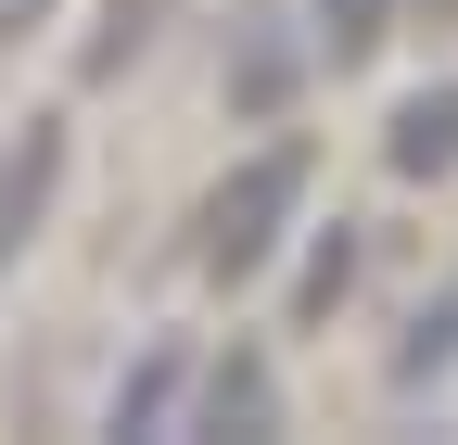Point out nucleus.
Instances as JSON below:
<instances>
[{"instance_id": "nucleus-1", "label": "nucleus", "mask_w": 458, "mask_h": 445, "mask_svg": "<svg viewBox=\"0 0 458 445\" xmlns=\"http://www.w3.org/2000/svg\"><path fill=\"white\" fill-rule=\"evenodd\" d=\"M293 204H306V153L280 140V153H255L242 179L204 204V267H216V281H255V267L280 255V216H293Z\"/></svg>"}, {"instance_id": "nucleus-2", "label": "nucleus", "mask_w": 458, "mask_h": 445, "mask_svg": "<svg viewBox=\"0 0 458 445\" xmlns=\"http://www.w3.org/2000/svg\"><path fill=\"white\" fill-rule=\"evenodd\" d=\"M51 179H64V128H26L13 153H0V281H13V255H26V230H38V204H51Z\"/></svg>"}, {"instance_id": "nucleus-3", "label": "nucleus", "mask_w": 458, "mask_h": 445, "mask_svg": "<svg viewBox=\"0 0 458 445\" xmlns=\"http://www.w3.org/2000/svg\"><path fill=\"white\" fill-rule=\"evenodd\" d=\"M382 153H394V179H458V89H420Z\"/></svg>"}, {"instance_id": "nucleus-4", "label": "nucleus", "mask_w": 458, "mask_h": 445, "mask_svg": "<svg viewBox=\"0 0 458 445\" xmlns=\"http://www.w3.org/2000/svg\"><path fill=\"white\" fill-rule=\"evenodd\" d=\"M204 420H216V432H267V369H255V357H229V369L204 382Z\"/></svg>"}, {"instance_id": "nucleus-5", "label": "nucleus", "mask_w": 458, "mask_h": 445, "mask_svg": "<svg viewBox=\"0 0 458 445\" xmlns=\"http://www.w3.org/2000/svg\"><path fill=\"white\" fill-rule=\"evenodd\" d=\"M382 13H394V0H318V51H331V64H369Z\"/></svg>"}, {"instance_id": "nucleus-6", "label": "nucleus", "mask_w": 458, "mask_h": 445, "mask_svg": "<svg viewBox=\"0 0 458 445\" xmlns=\"http://www.w3.org/2000/svg\"><path fill=\"white\" fill-rule=\"evenodd\" d=\"M458 357V281H445V306H420V331H408V357H394V382H433Z\"/></svg>"}]
</instances>
